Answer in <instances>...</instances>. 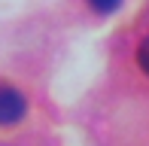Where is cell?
<instances>
[{
  "label": "cell",
  "instance_id": "3",
  "mask_svg": "<svg viewBox=\"0 0 149 146\" xmlns=\"http://www.w3.org/2000/svg\"><path fill=\"white\" fill-rule=\"evenodd\" d=\"M119 3H122V0H91V6H94L97 12H113Z\"/></svg>",
  "mask_w": 149,
  "mask_h": 146
},
{
  "label": "cell",
  "instance_id": "1",
  "mask_svg": "<svg viewBox=\"0 0 149 146\" xmlns=\"http://www.w3.org/2000/svg\"><path fill=\"white\" fill-rule=\"evenodd\" d=\"M28 113V101L15 88H0V125H15Z\"/></svg>",
  "mask_w": 149,
  "mask_h": 146
},
{
  "label": "cell",
  "instance_id": "2",
  "mask_svg": "<svg viewBox=\"0 0 149 146\" xmlns=\"http://www.w3.org/2000/svg\"><path fill=\"white\" fill-rule=\"evenodd\" d=\"M137 64H140L143 73H149V37L140 43V49H137Z\"/></svg>",
  "mask_w": 149,
  "mask_h": 146
}]
</instances>
